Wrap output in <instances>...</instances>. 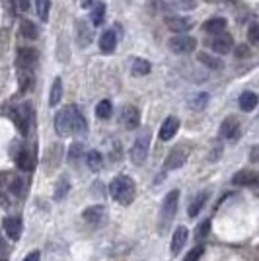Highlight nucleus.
<instances>
[{
	"instance_id": "obj_30",
	"label": "nucleus",
	"mask_w": 259,
	"mask_h": 261,
	"mask_svg": "<svg viewBox=\"0 0 259 261\" xmlns=\"http://www.w3.org/2000/svg\"><path fill=\"white\" fill-rule=\"evenodd\" d=\"M103 18H105V4L103 2L94 4V8H92V24L94 26H101L103 24Z\"/></svg>"
},
{
	"instance_id": "obj_3",
	"label": "nucleus",
	"mask_w": 259,
	"mask_h": 261,
	"mask_svg": "<svg viewBox=\"0 0 259 261\" xmlns=\"http://www.w3.org/2000/svg\"><path fill=\"white\" fill-rule=\"evenodd\" d=\"M177 201H179V191L173 189L166 195L164 203H162V209H160V218H158V226L160 230H168V226L172 224V220L175 218V213H177Z\"/></svg>"
},
{
	"instance_id": "obj_35",
	"label": "nucleus",
	"mask_w": 259,
	"mask_h": 261,
	"mask_svg": "<svg viewBox=\"0 0 259 261\" xmlns=\"http://www.w3.org/2000/svg\"><path fill=\"white\" fill-rule=\"evenodd\" d=\"M203 251H205V247L203 246H195L187 255H185V261H199L203 255Z\"/></svg>"
},
{
	"instance_id": "obj_36",
	"label": "nucleus",
	"mask_w": 259,
	"mask_h": 261,
	"mask_svg": "<svg viewBox=\"0 0 259 261\" xmlns=\"http://www.w3.org/2000/svg\"><path fill=\"white\" fill-rule=\"evenodd\" d=\"M209 228H211V220H205L201 226H199V230H195V238H205L207 234H209Z\"/></svg>"
},
{
	"instance_id": "obj_11",
	"label": "nucleus",
	"mask_w": 259,
	"mask_h": 261,
	"mask_svg": "<svg viewBox=\"0 0 259 261\" xmlns=\"http://www.w3.org/2000/svg\"><path fill=\"white\" fill-rule=\"evenodd\" d=\"M240 135V121L236 117H228L222 121L220 125V137L226 139V141H236Z\"/></svg>"
},
{
	"instance_id": "obj_5",
	"label": "nucleus",
	"mask_w": 259,
	"mask_h": 261,
	"mask_svg": "<svg viewBox=\"0 0 259 261\" xmlns=\"http://www.w3.org/2000/svg\"><path fill=\"white\" fill-rule=\"evenodd\" d=\"M170 49L175 55H187V53H193L197 49V39L187 35V33L175 35V37L170 39Z\"/></svg>"
},
{
	"instance_id": "obj_34",
	"label": "nucleus",
	"mask_w": 259,
	"mask_h": 261,
	"mask_svg": "<svg viewBox=\"0 0 259 261\" xmlns=\"http://www.w3.org/2000/svg\"><path fill=\"white\" fill-rule=\"evenodd\" d=\"M82 154H84V145H80V143L72 145L71 148H69V162H71V164H76Z\"/></svg>"
},
{
	"instance_id": "obj_14",
	"label": "nucleus",
	"mask_w": 259,
	"mask_h": 261,
	"mask_svg": "<svg viewBox=\"0 0 259 261\" xmlns=\"http://www.w3.org/2000/svg\"><path fill=\"white\" fill-rule=\"evenodd\" d=\"M92 37H94V33H92V29L88 28V24L84 20H78L76 22V43L78 47H88V45L92 43Z\"/></svg>"
},
{
	"instance_id": "obj_12",
	"label": "nucleus",
	"mask_w": 259,
	"mask_h": 261,
	"mask_svg": "<svg viewBox=\"0 0 259 261\" xmlns=\"http://www.w3.org/2000/svg\"><path fill=\"white\" fill-rule=\"evenodd\" d=\"M121 121H123V125L127 129L131 130L137 129L141 125V113H139V109L135 105H125L123 111H121Z\"/></svg>"
},
{
	"instance_id": "obj_8",
	"label": "nucleus",
	"mask_w": 259,
	"mask_h": 261,
	"mask_svg": "<svg viewBox=\"0 0 259 261\" xmlns=\"http://www.w3.org/2000/svg\"><path fill=\"white\" fill-rule=\"evenodd\" d=\"M209 47L215 51V53H220V55H226L228 51H230L232 47H234V39H232L230 33H218L216 37L213 39H209L207 41Z\"/></svg>"
},
{
	"instance_id": "obj_29",
	"label": "nucleus",
	"mask_w": 259,
	"mask_h": 261,
	"mask_svg": "<svg viewBox=\"0 0 259 261\" xmlns=\"http://www.w3.org/2000/svg\"><path fill=\"white\" fill-rule=\"evenodd\" d=\"M113 113V105L109 100H101L98 105H96V115L100 117V119H109Z\"/></svg>"
},
{
	"instance_id": "obj_20",
	"label": "nucleus",
	"mask_w": 259,
	"mask_h": 261,
	"mask_svg": "<svg viewBox=\"0 0 259 261\" xmlns=\"http://www.w3.org/2000/svg\"><path fill=\"white\" fill-rule=\"evenodd\" d=\"M117 47V35L115 31H105L103 35L100 37V49L103 51V53H113Z\"/></svg>"
},
{
	"instance_id": "obj_19",
	"label": "nucleus",
	"mask_w": 259,
	"mask_h": 261,
	"mask_svg": "<svg viewBox=\"0 0 259 261\" xmlns=\"http://www.w3.org/2000/svg\"><path fill=\"white\" fill-rule=\"evenodd\" d=\"M207 199H209V191H201V193H197L195 195V199L189 203V209H187V215L191 218H195L199 213L203 211V207L207 203Z\"/></svg>"
},
{
	"instance_id": "obj_6",
	"label": "nucleus",
	"mask_w": 259,
	"mask_h": 261,
	"mask_svg": "<svg viewBox=\"0 0 259 261\" xmlns=\"http://www.w3.org/2000/svg\"><path fill=\"white\" fill-rule=\"evenodd\" d=\"M37 62H39V53L35 49H20L18 51V71L35 73Z\"/></svg>"
},
{
	"instance_id": "obj_17",
	"label": "nucleus",
	"mask_w": 259,
	"mask_h": 261,
	"mask_svg": "<svg viewBox=\"0 0 259 261\" xmlns=\"http://www.w3.org/2000/svg\"><path fill=\"white\" fill-rule=\"evenodd\" d=\"M187 238H189V230L185 226L175 228V232H173V236H172V253L173 255H177V253L181 251V247L185 246Z\"/></svg>"
},
{
	"instance_id": "obj_9",
	"label": "nucleus",
	"mask_w": 259,
	"mask_h": 261,
	"mask_svg": "<svg viewBox=\"0 0 259 261\" xmlns=\"http://www.w3.org/2000/svg\"><path fill=\"white\" fill-rule=\"evenodd\" d=\"M12 119H14L16 127L20 129V133H28L29 129V121H31V109L28 105H20L12 111Z\"/></svg>"
},
{
	"instance_id": "obj_23",
	"label": "nucleus",
	"mask_w": 259,
	"mask_h": 261,
	"mask_svg": "<svg viewBox=\"0 0 259 261\" xmlns=\"http://www.w3.org/2000/svg\"><path fill=\"white\" fill-rule=\"evenodd\" d=\"M240 107H242V111H245V113L253 111V109L257 107V94H253V92H244V94L240 96Z\"/></svg>"
},
{
	"instance_id": "obj_38",
	"label": "nucleus",
	"mask_w": 259,
	"mask_h": 261,
	"mask_svg": "<svg viewBox=\"0 0 259 261\" xmlns=\"http://www.w3.org/2000/svg\"><path fill=\"white\" fill-rule=\"evenodd\" d=\"M249 55H251L249 53V47H245V45H238L236 47V57L238 58H247Z\"/></svg>"
},
{
	"instance_id": "obj_1",
	"label": "nucleus",
	"mask_w": 259,
	"mask_h": 261,
	"mask_svg": "<svg viewBox=\"0 0 259 261\" xmlns=\"http://www.w3.org/2000/svg\"><path fill=\"white\" fill-rule=\"evenodd\" d=\"M55 129H57L60 137L82 135V133L88 130V121L76 105H67L55 117Z\"/></svg>"
},
{
	"instance_id": "obj_32",
	"label": "nucleus",
	"mask_w": 259,
	"mask_h": 261,
	"mask_svg": "<svg viewBox=\"0 0 259 261\" xmlns=\"http://www.w3.org/2000/svg\"><path fill=\"white\" fill-rule=\"evenodd\" d=\"M37 6V16L41 18V22L49 20V10H51V0H35Z\"/></svg>"
},
{
	"instance_id": "obj_25",
	"label": "nucleus",
	"mask_w": 259,
	"mask_h": 261,
	"mask_svg": "<svg viewBox=\"0 0 259 261\" xmlns=\"http://www.w3.org/2000/svg\"><path fill=\"white\" fill-rule=\"evenodd\" d=\"M150 71H152V64L144 58H135L131 64V73L135 76H146V74H150Z\"/></svg>"
},
{
	"instance_id": "obj_41",
	"label": "nucleus",
	"mask_w": 259,
	"mask_h": 261,
	"mask_svg": "<svg viewBox=\"0 0 259 261\" xmlns=\"http://www.w3.org/2000/svg\"><path fill=\"white\" fill-rule=\"evenodd\" d=\"M80 2H82V8H88V6L94 4V0H80Z\"/></svg>"
},
{
	"instance_id": "obj_37",
	"label": "nucleus",
	"mask_w": 259,
	"mask_h": 261,
	"mask_svg": "<svg viewBox=\"0 0 259 261\" xmlns=\"http://www.w3.org/2000/svg\"><path fill=\"white\" fill-rule=\"evenodd\" d=\"M247 37H249V43H257L259 41V28L257 24H251V28L247 31Z\"/></svg>"
},
{
	"instance_id": "obj_13",
	"label": "nucleus",
	"mask_w": 259,
	"mask_h": 261,
	"mask_svg": "<svg viewBox=\"0 0 259 261\" xmlns=\"http://www.w3.org/2000/svg\"><path fill=\"white\" fill-rule=\"evenodd\" d=\"M4 232H6V236H8L12 242L20 240V236H22V218H18V217L4 218Z\"/></svg>"
},
{
	"instance_id": "obj_33",
	"label": "nucleus",
	"mask_w": 259,
	"mask_h": 261,
	"mask_svg": "<svg viewBox=\"0 0 259 261\" xmlns=\"http://www.w3.org/2000/svg\"><path fill=\"white\" fill-rule=\"evenodd\" d=\"M207 103H209V94H197L195 98H191V109H197V111H201L207 107Z\"/></svg>"
},
{
	"instance_id": "obj_26",
	"label": "nucleus",
	"mask_w": 259,
	"mask_h": 261,
	"mask_svg": "<svg viewBox=\"0 0 259 261\" xmlns=\"http://www.w3.org/2000/svg\"><path fill=\"white\" fill-rule=\"evenodd\" d=\"M197 58H199V62H203L207 69H213V71H220V69H224V62H222L218 57L209 55V53H199Z\"/></svg>"
},
{
	"instance_id": "obj_22",
	"label": "nucleus",
	"mask_w": 259,
	"mask_h": 261,
	"mask_svg": "<svg viewBox=\"0 0 259 261\" xmlns=\"http://www.w3.org/2000/svg\"><path fill=\"white\" fill-rule=\"evenodd\" d=\"M203 29H205L207 33H213V35L224 33V29H226V20H224V18H211V20L205 22Z\"/></svg>"
},
{
	"instance_id": "obj_2",
	"label": "nucleus",
	"mask_w": 259,
	"mask_h": 261,
	"mask_svg": "<svg viewBox=\"0 0 259 261\" xmlns=\"http://www.w3.org/2000/svg\"><path fill=\"white\" fill-rule=\"evenodd\" d=\"M109 193L119 205H131L137 195V185L129 175H117L109 183Z\"/></svg>"
},
{
	"instance_id": "obj_21",
	"label": "nucleus",
	"mask_w": 259,
	"mask_h": 261,
	"mask_svg": "<svg viewBox=\"0 0 259 261\" xmlns=\"http://www.w3.org/2000/svg\"><path fill=\"white\" fill-rule=\"evenodd\" d=\"M84 160H86L88 170H92V172H100L101 166H103V158H101V154L98 150H88V152H84Z\"/></svg>"
},
{
	"instance_id": "obj_42",
	"label": "nucleus",
	"mask_w": 259,
	"mask_h": 261,
	"mask_svg": "<svg viewBox=\"0 0 259 261\" xmlns=\"http://www.w3.org/2000/svg\"><path fill=\"white\" fill-rule=\"evenodd\" d=\"M0 249H4V242H2V238H0Z\"/></svg>"
},
{
	"instance_id": "obj_40",
	"label": "nucleus",
	"mask_w": 259,
	"mask_h": 261,
	"mask_svg": "<svg viewBox=\"0 0 259 261\" xmlns=\"http://www.w3.org/2000/svg\"><path fill=\"white\" fill-rule=\"evenodd\" d=\"M39 257H41V253H39V251H31L24 261H39Z\"/></svg>"
},
{
	"instance_id": "obj_43",
	"label": "nucleus",
	"mask_w": 259,
	"mask_h": 261,
	"mask_svg": "<svg viewBox=\"0 0 259 261\" xmlns=\"http://www.w3.org/2000/svg\"><path fill=\"white\" fill-rule=\"evenodd\" d=\"M0 261H6V259H4V257H0Z\"/></svg>"
},
{
	"instance_id": "obj_10",
	"label": "nucleus",
	"mask_w": 259,
	"mask_h": 261,
	"mask_svg": "<svg viewBox=\"0 0 259 261\" xmlns=\"http://www.w3.org/2000/svg\"><path fill=\"white\" fill-rule=\"evenodd\" d=\"M82 218L92 226H100L101 222L105 220V207L103 205H92L82 213Z\"/></svg>"
},
{
	"instance_id": "obj_27",
	"label": "nucleus",
	"mask_w": 259,
	"mask_h": 261,
	"mask_svg": "<svg viewBox=\"0 0 259 261\" xmlns=\"http://www.w3.org/2000/svg\"><path fill=\"white\" fill-rule=\"evenodd\" d=\"M69 191H71V181H69V177H67V175H62V177H60V179L57 181L55 199H57V201H62V199L69 195Z\"/></svg>"
},
{
	"instance_id": "obj_18",
	"label": "nucleus",
	"mask_w": 259,
	"mask_h": 261,
	"mask_svg": "<svg viewBox=\"0 0 259 261\" xmlns=\"http://www.w3.org/2000/svg\"><path fill=\"white\" fill-rule=\"evenodd\" d=\"M166 26L175 31L177 35H181V33H185L189 29L193 28V22L189 20V18H168L166 20Z\"/></svg>"
},
{
	"instance_id": "obj_7",
	"label": "nucleus",
	"mask_w": 259,
	"mask_h": 261,
	"mask_svg": "<svg viewBox=\"0 0 259 261\" xmlns=\"http://www.w3.org/2000/svg\"><path fill=\"white\" fill-rule=\"evenodd\" d=\"M187 156H189V150L185 146H175L172 152L168 154L164 168H166V170H177V168H181V166L185 164Z\"/></svg>"
},
{
	"instance_id": "obj_24",
	"label": "nucleus",
	"mask_w": 259,
	"mask_h": 261,
	"mask_svg": "<svg viewBox=\"0 0 259 261\" xmlns=\"http://www.w3.org/2000/svg\"><path fill=\"white\" fill-rule=\"evenodd\" d=\"M232 181L236 185H251V183L257 181V174L251 172V170H242V172H238V174L232 177Z\"/></svg>"
},
{
	"instance_id": "obj_16",
	"label": "nucleus",
	"mask_w": 259,
	"mask_h": 261,
	"mask_svg": "<svg viewBox=\"0 0 259 261\" xmlns=\"http://www.w3.org/2000/svg\"><path fill=\"white\" fill-rule=\"evenodd\" d=\"M177 129H179V119L173 115L168 117L162 123V127H160V139L162 141H170V139H173V135L177 133Z\"/></svg>"
},
{
	"instance_id": "obj_39",
	"label": "nucleus",
	"mask_w": 259,
	"mask_h": 261,
	"mask_svg": "<svg viewBox=\"0 0 259 261\" xmlns=\"http://www.w3.org/2000/svg\"><path fill=\"white\" fill-rule=\"evenodd\" d=\"M16 6L22 10V12H28L29 10V0H12Z\"/></svg>"
},
{
	"instance_id": "obj_28",
	"label": "nucleus",
	"mask_w": 259,
	"mask_h": 261,
	"mask_svg": "<svg viewBox=\"0 0 259 261\" xmlns=\"http://www.w3.org/2000/svg\"><path fill=\"white\" fill-rule=\"evenodd\" d=\"M60 98H62V80L60 78H55V82H53V88H51V96H49V105H57L60 102Z\"/></svg>"
},
{
	"instance_id": "obj_15",
	"label": "nucleus",
	"mask_w": 259,
	"mask_h": 261,
	"mask_svg": "<svg viewBox=\"0 0 259 261\" xmlns=\"http://www.w3.org/2000/svg\"><path fill=\"white\" fill-rule=\"evenodd\" d=\"M16 164H18L20 170L31 172V170L35 168V154H33L31 150H28V148H22V150L18 152V156H16Z\"/></svg>"
},
{
	"instance_id": "obj_4",
	"label": "nucleus",
	"mask_w": 259,
	"mask_h": 261,
	"mask_svg": "<svg viewBox=\"0 0 259 261\" xmlns=\"http://www.w3.org/2000/svg\"><path fill=\"white\" fill-rule=\"evenodd\" d=\"M148 150H150V130L143 129L141 135L135 139V145L131 148V160L135 166H143L146 156H148Z\"/></svg>"
},
{
	"instance_id": "obj_31",
	"label": "nucleus",
	"mask_w": 259,
	"mask_h": 261,
	"mask_svg": "<svg viewBox=\"0 0 259 261\" xmlns=\"http://www.w3.org/2000/svg\"><path fill=\"white\" fill-rule=\"evenodd\" d=\"M20 31H22V35H24L26 39H37V28H35V24L29 22V20H24V22H22Z\"/></svg>"
}]
</instances>
